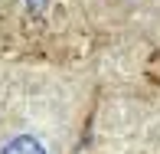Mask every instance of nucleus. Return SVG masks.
<instances>
[{
    "label": "nucleus",
    "instance_id": "1",
    "mask_svg": "<svg viewBox=\"0 0 160 154\" xmlns=\"http://www.w3.org/2000/svg\"><path fill=\"white\" fill-rule=\"evenodd\" d=\"M59 118L46 108H0V154H59Z\"/></svg>",
    "mask_w": 160,
    "mask_h": 154
}]
</instances>
